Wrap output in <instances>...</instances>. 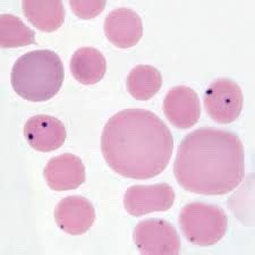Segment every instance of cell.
I'll return each mask as SVG.
<instances>
[{"label":"cell","mask_w":255,"mask_h":255,"mask_svg":"<svg viewBox=\"0 0 255 255\" xmlns=\"http://www.w3.org/2000/svg\"><path fill=\"white\" fill-rule=\"evenodd\" d=\"M174 151L170 129L145 109L122 110L107 122L101 152L112 169L123 177L150 179L166 169Z\"/></svg>","instance_id":"1"},{"label":"cell","mask_w":255,"mask_h":255,"mask_svg":"<svg viewBox=\"0 0 255 255\" xmlns=\"http://www.w3.org/2000/svg\"><path fill=\"white\" fill-rule=\"evenodd\" d=\"M174 175L184 190L225 195L245 176L244 146L232 131L202 127L185 136L177 150Z\"/></svg>","instance_id":"2"},{"label":"cell","mask_w":255,"mask_h":255,"mask_svg":"<svg viewBox=\"0 0 255 255\" xmlns=\"http://www.w3.org/2000/svg\"><path fill=\"white\" fill-rule=\"evenodd\" d=\"M64 77L60 57L55 51L41 49L24 53L15 61L10 82L19 97L31 102H44L58 93Z\"/></svg>","instance_id":"3"},{"label":"cell","mask_w":255,"mask_h":255,"mask_svg":"<svg viewBox=\"0 0 255 255\" xmlns=\"http://www.w3.org/2000/svg\"><path fill=\"white\" fill-rule=\"evenodd\" d=\"M180 229L186 240L208 248L221 241L228 229V218L221 208L203 202L185 205L179 213Z\"/></svg>","instance_id":"4"},{"label":"cell","mask_w":255,"mask_h":255,"mask_svg":"<svg viewBox=\"0 0 255 255\" xmlns=\"http://www.w3.org/2000/svg\"><path fill=\"white\" fill-rule=\"evenodd\" d=\"M203 101L210 118L219 124H230L240 117L244 97L235 81L218 79L207 89Z\"/></svg>","instance_id":"5"},{"label":"cell","mask_w":255,"mask_h":255,"mask_svg":"<svg viewBox=\"0 0 255 255\" xmlns=\"http://www.w3.org/2000/svg\"><path fill=\"white\" fill-rule=\"evenodd\" d=\"M133 240L142 254L177 255L180 238L174 226L162 219H146L136 225Z\"/></svg>","instance_id":"6"},{"label":"cell","mask_w":255,"mask_h":255,"mask_svg":"<svg viewBox=\"0 0 255 255\" xmlns=\"http://www.w3.org/2000/svg\"><path fill=\"white\" fill-rule=\"evenodd\" d=\"M176 194L169 184L134 185L126 191L124 207L131 216L168 211L174 205Z\"/></svg>","instance_id":"7"},{"label":"cell","mask_w":255,"mask_h":255,"mask_svg":"<svg viewBox=\"0 0 255 255\" xmlns=\"http://www.w3.org/2000/svg\"><path fill=\"white\" fill-rule=\"evenodd\" d=\"M163 112L168 121L176 128H191L201 117L199 96L190 86H175L169 90L164 98Z\"/></svg>","instance_id":"8"},{"label":"cell","mask_w":255,"mask_h":255,"mask_svg":"<svg viewBox=\"0 0 255 255\" xmlns=\"http://www.w3.org/2000/svg\"><path fill=\"white\" fill-rule=\"evenodd\" d=\"M55 220L63 232L71 235H81L92 227L96 220V210L83 196H67L57 204Z\"/></svg>","instance_id":"9"},{"label":"cell","mask_w":255,"mask_h":255,"mask_svg":"<svg viewBox=\"0 0 255 255\" xmlns=\"http://www.w3.org/2000/svg\"><path fill=\"white\" fill-rule=\"evenodd\" d=\"M107 39L121 49L134 47L143 35V24L139 15L130 8H117L107 15L105 20Z\"/></svg>","instance_id":"10"},{"label":"cell","mask_w":255,"mask_h":255,"mask_svg":"<svg viewBox=\"0 0 255 255\" xmlns=\"http://www.w3.org/2000/svg\"><path fill=\"white\" fill-rule=\"evenodd\" d=\"M24 136L34 150L49 152L63 145L67 133L59 119L49 115H36L25 123Z\"/></svg>","instance_id":"11"},{"label":"cell","mask_w":255,"mask_h":255,"mask_svg":"<svg viewBox=\"0 0 255 255\" xmlns=\"http://www.w3.org/2000/svg\"><path fill=\"white\" fill-rule=\"evenodd\" d=\"M43 174L48 186L57 192L75 190L85 182L83 161L72 153L51 158L44 168Z\"/></svg>","instance_id":"12"},{"label":"cell","mask_w":255,"mask_h":255,"mask_svg":"<svg viewBox=\"0 0 255 255\" xmlns=\"http://www.w3.org/2000/svg\"><path fill=\"white\" fill-rule=\"evenodd\" d=\"M71 71L76 81L84 85L97 84L104 79L107 61L101 51L92 47L77 49L71 58Z\"/></svg>","instance_id":"13"},{"label":"cell","mask_w":255,"mask_h":255,"mask_svg":"<svg viewBox=\"0 0 255 255\" xmlns=\"http://www.w3.org/2000/svg\"><path fill=\"white\" fill-rule=\"evenodd\" d=\"M24 15L36 28L43 32H53L63 25L65 8L63 2L56 1H30L22 2Z\"/></svg>","instance_id":"14"},{"label":"cell","mask_w":255,"mask_h":255,"mask_svg":"<svg viewBox=\"0 0 255 255\" xmlns=\"http://www.w3.org/2000/svg\"><path fill=\"white\" fill-rule=\"evenodd\" d=\"M161 85V73L151 65H137L127 76V91L136 100H149L159 92Z\"/></svg>","instance_id":"15"},{"label":"cell","mask_w":255,"mask_h":255,"mask_svg":"<svg viewBox=\"0 0 255 255\" xmlns=\"http://www.w3.org/2000/svg\"><path fill=\"white\" fill-rule=\"evenodd\" d=\"M35 42V34L17 16H0V44L1 48L25 47Z\"/></svg>","instance_id":"16"},{"label":"cell","mask_w":255,"mask_h":255,"mask_svg":"<svg viewBox=\"0 0 255 255\" xmlns=\"http://www.w3.org/2000/svg\"><path fill=\"white\" fill-rule=\"evenodd\" d=\"M73 13L80 18L91 19L96 17L101 11L105 9L106 1H75L71 0L69 1Z\"/></svg>","instance_id":"17"}]
</instances>
